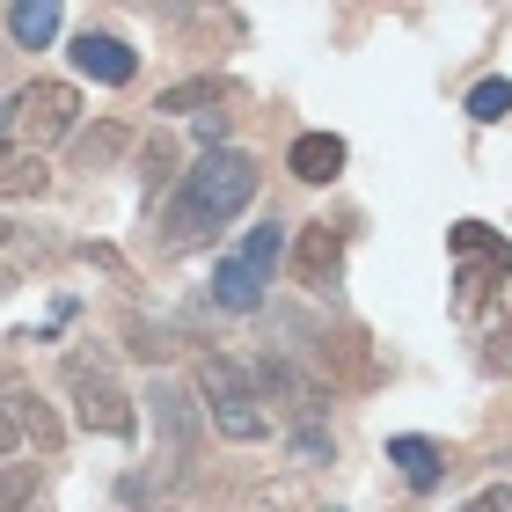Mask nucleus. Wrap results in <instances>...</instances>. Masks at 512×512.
Here are the masks:
<instances>
[{
    "label": "nucleus",
    "instance_id": "1",
    "mask_svg": "<svg viewBox=\"0 0 512 512\" xmlns=\"http://www.w3.org/2000/svg\"><path fill=\"white\" fill-rule=\"evenodd\" d=\"M256 198V161L242 147H205L198 169H183V191L169 205V249L205 242V227H227Z\"/></svg>",
    "mask_w": 512,
    "mask_h": 512
},
{
    "label": "nucleus",
    "instance_id": "2",
    "mask_svg": "<svg viewBox=\"0 0 512 512\" xmlns=\"http://www.w3.org/2000/svg\"><path fill=\"white\" fill-rule=\"evenodd\" d=\"M198 395H205L198 410L213 417V432H220V439H242V447H249V439H264V432H271V410L256 403L249 374H242V366L227 359V352H205V359H198Z\"/></svg>",
    "mask_w": 512,
    "mask_h": 512
},
{
    "label": "nucleus",
    "instance_id": "3",
    "mask_svg": "<svg viewBox=\"0 0 512 512\" xmlns=\"http://www.w3.org/2000/svg\"><path fill=\"white\" fill-rule=\"evenodd\" d=\"M66 395H74V417L88 432H103V439H132L139 432V410H132V395L118 388V374L96 359V352H66Z\"/></svg>",
    "mask_w": 512,
    "mask_h": 512
},
{
    "label": "nucleus",
    "instance_id": "4",
    "mask_svg": "<svg viewBox=\"0 0 512 512\" xmlns=\"http://www.w3.org/2000/svg\"><path fill=\"white\" fill-rule=\"evenodd\" d=\"M74 110H81L74 81H30V88L15 96V132H22V147L44 154L52 139H66V132H74Z\"/></svg>",
    "mask_w": 512,
    "mask_h": 512
},
{
    "label": "nucleus",
    "instance_id": "5",
    "mask_svg": "<svg viewBox=\"0 0 512 512\" xmlns=\"http://www.w3.org/2000/svg\"><path fill=\"white\" fill-rule=\"evenodd\" d=\"M337 271H344V227L337 220H308L300 227V249H293V278L308 293H330Z\"/></svg>",
    "mask_w": 512,
    "mask_h": 512
},
{
    "label": "nucleus",
    "instance_id": "6",
    "mask_svg": "<svg viewBox=\"0 0 512 512\" xmlns=\"http://www.w3.org/2000/svg\"><path fill=\"white\" fill-rule=\"evenodd\" d=\"M154 425H161V439H169L176 461H191L198 439H205V410H198L176 381H154Z\"/></svg>",
    "mask_w": 512,
    "mask_h": 512
},
{
    "label": "nucleus",
    "instance_id": "7",
    "mask_svg": "<svg viewBox=\"0 0 512 512\" xmlns=\"http://www.w3.org/2000/svg\"><path fill=\"white\" fill-rule=\"evenodd\" d=\"M74 66H81L88 81H103V88H125V81L139 74L132 44H118V37H103V30H81V37H74Z\"/></svg>",
    "mask_w": 512,
    "mask_h": 512
},
{
    "label": "nucleus",
    "instance_id": "8",
    "mask_svg": "<svg viewBox=\"0 0 512 512\" xmlns=\"http://www.w3.org/2000/svg\"><path fill=\"white\" fill-rule=\"evenodd\" d=\"M322 374H330V381H352V388H374V381H381V359H374V344H366V330L322 337Z\"/></svg>",
    "mask_w": 512,
    "mask_h": 512
},
{
    "label": "nucleus",
    "instance_id": "9",
    "mask_svg": "<svg viewBox=\"0 0 512 512\" xmlns=\"http://www.w3.org/2000/svg\"><path fill=\"white\" fill-rule=\"evenodd\" d=\"M388 461L403 469L410 491H432V483L447 476V447H439V439H425V432H395V439H388Z\"/></svg>",
    "mask_w": 512,
    "mask_h": 512
},
{
    "label": "nucleus",
    "instance_id": "10",
    "mask_svg": "<svg viewBox=\"0 0 512 512\" xmlns=\"http://www.w3.org/2000/svg\"><path fill=\"white\" fill-rule=\"evenodd\" d=\"M286 169H293L300 183H330V176L344 169V139H337V132H300L293 154H286Z\"/></svg>",
    "mask_w": 512,
    "mask_h": 512
},
{
    "label": "nucleus",
    "instance_id": "11",
    "mask_svg": "<svg viewBox=\"0 0 512 512\" xmlns=\"http://www.w3.org/2000/svg\"><path fill=\"white\" fill-rule=\"evenodd\" d=\"M213 300L227 315H256V308H264V278H256L242 256H220V264H213Z\"/></svg>",
    "mask_w": 512,
    "mask_h": 512
},
{
    "label": "nucleus",
    "instance_id": "12",
    "mask_svg": "<svg viewBox=\"0 0 512 512\" xmlns=\"http://www.w3.org/2000/svg\"><path fill=\"white\" fill-rule=\"evenodd\" d=\"M52 191V169L30 147H0V198H44Z\"/></svg>",
    "mask_w": 512,
    "mask_h": 512
},
{
    "label": "nucleus",
    "instance_id": "13",
    "mask_svg": "<svg viewBox=\"0 0 512 512\" xmlns=\"http://www.w3.org/2000/svg\"><path fill=\"white\" fill-rule=\"evenodd\" d=\"M8 37L22 52H44V44L59 37V0H15L8 8Z\"/></svg>",
    "mask_w": 512,
    "mask_h": 512
},
{
    "label": "nucleus",
    "instance_id": "14",
    "mask_svg": "<svg viewBox=\"0 0 512 512\" xmlns=\"http://www.w3.org/2000/svg\"><path fill=\"white\" fill-rule=\"evenodd\" d=\"M125 147H132V132H125V125H96V132H81V139H74V169L96 176V169H110V161H118Z\"/></svg>",
    "mask_w": 512,
    "mask_h": 512
},
{
    "label": "nucleus",
    "instance_id": "15",
    "mask_svg": "<svg viewBox=\"0 0 512 512\" xmlns=\"http://www.w3.org/2000/svg\"><path fill=\"white\" fill-rule=\"evenodd\" d=\"M8 395H15V432H30V439H37V447H44V454H52V447H59V417H52V410H44V403H37V395H30V388H8Z\"/></svg>",
    "mask_w": 512,
    "mask_h": 512
},
{
    "label": "nucleus",
    "instance_id": "16",
    "mask_svg": "<svg viewBox=\"0 0 512 512\" xmlns=\"http://www.w3.org/2000/svg\"><path fill=\"white\" fill-rule=\"evenodd\" d=\"M213 103H227V81H220V74L183 81V88H161V103H154V110H213Z\"/></svg>",
    "mask_w": 512,
    "mask_h": 512
},
{
    "label": "nucleus",
    "instance_id": "17",
    "mask_svg": "<svg viewBox=\"0 0 512 512\" xmlns=\"http://www.w3.org/2000/svg\"><path fill=\"white\" fill-rule=\"evenodd\" d=\"M37 498V461H0V512H22Z\"/></svg>",
    "mask_w": 512,
    "mask_h": 512
},
{
    "label": "nucleus",
    "instance_id": "18",
    "mask_svg": "<svg viewBox=\"0 0 512 512\" xmlns=\"http://www.w3.org/2000/svg\"><path fill=\"white\" fill-rule=\"evenodd\" d=\"M469 118H476V125L512 118V81H476V88H469Z\"/></svg>",
    "mask_w": 512,
    "mask_h": 512
},
{
    "label": "nucleus",
    "instance_id": "19",
    "mask_svg": "<svg viewBox=\"0 0 512 512\" xmlns=\"http://www.w3.org/2000/svg\"><path fill=\"white\" fill-rule=\"evenodd\" d=\"M139 176H147V191H161V183L176 176V147H169V139H147V154H139Z\"/></svg>",
    "mask_w": 512,
    "mask_h": 512
},
{
    "label": "nucleus",
    "instance_id": "20",
    "mask_svg": "<svg viewBox=\"0 0 512 512\" xmlns=\"http://www.w3.org/2000/svg\"><path fill=\"white\" fill-rule=\"evenodd\" d=\"M454 249H461V256L476 264V256H491V249H498V235H491L483 220H461V227H454Z\"/></svg>",
    "mask_w": 512,
    "mask_h": 512
},
{
    "label": "nucleus",
    "instance_id": "21",
    "mask_svg": "<svg viewBox=\"0 0 512 512\" xmlns=\"http://www.w3.org/2000/svg\"><path fill=\"white\" fill-rule=\"evenodd\" d=\"M242 264H249L256 278H271V264H278V235H271V227H256V235H249V249H242Z\"/></svg>",
    "mask_w": 512,
    "mask_h": 512
},
{
    "label": "nucleus",
    "instance_id": "22",
    "mask_svg": "<svg viewBox=\"0 0 512 512\" xmlns=\"http://www.w3.org/2000/svg\"><path fill=\"white\" fill-rule=\"evenodd\" d=\"M125 337H132V352L147 359V366H154L161 352H169V330H147V322H125Z\"/></svg>",
    "mask_w": 512,
    "mask_h": 512
},
{
    "label": "nucleus",
    "instance_id": "23",
    "mask_svg": "<svg viewBox=\"0 0 512 512\" xmlns=\"http://www.w3.org/2000/svg\"><path fill=\"white\" fill-rule=\"evenodd\" d=\"M491 271H505V256H498V264H469V271H461V308H476V300H483V286H491Z\"/></svg>",
    "mask_w": 512,
    "mask_h": 512
},
{
    "label": "nucleus",
    "instance_id": "24",
    "mask_svg": "<svg viewBox=\"0 0 512 512\" xmlns=\"http://www.w3.org/2000/svg\"><path fill=\"white\" fill-rule=\"evenodd\" d=\"M293 447H300V461H322V454H330V439H322V425H300Z\"/></svg>",
    "mask_w": 512,
    "mask_h": 512
},
{
    "label": "nucleus",
    "instance_id": "25",
    "mask_svg": "<svg viewBox=\"0 0 512 512\" xmlns=\"http://www.w3.org/2000/svg\"><path fill=\"white\" fill-rule=\"evenodd\" d=\"M469 512H512V483H491V491H483Z\"/></svg>",
    "mask_w": 512,
    "mask_h": 512
},
{
    "label": "nucleus",
    "instance_id": "26",
    "mask_svg": "<svg viewBox=\"0 0 512 512\" xmlns=\"http://www.w3.org/2000/svg\"><path fill=\"white\" fill-rule=\"evenodd\" d=\"M220 132H227V110H205V118H198V139H205V147H220Z\"/></svg>",
    "mask_w": 512,
    "mask_h": 512
},
{
    "label": "nucleus",
    "instance_id": "27",
    "mask_svg": "<svg viewBox=\"0 0 512 512\" xmlns=\"http://www.w3.org/2000/svg\"><path fill=\"white\" fill-rule=\"evenodd\" d=\"M15 439H22V432H15V410H8V403H0V461H8V454H15Z\"/></svg>",
    "mask_w": 512,
    "mask_h": 512
},
{
    "label": "nucleus",
    "instance_id": "28",
    "mask_svg": "<svg viewBox=\"0 0 512 512\" xmlns=\"http://www.w3.org/2000/svg\"><path fill=\"white\" fill-rule=\"evenodd\" d=\"M0 293H15V271H0Z\"/></svg>",
    "mask_w": 512,
    "mask_h": 512
},
{
    "label": "nucleus",
    "instance_id": "29",
    "mask_svg": "<svg viewBox=\"0 0 512 512\" xmlns=\"http://www.w3.org/2000/svg\"><path fill=\"white\" fill-rule=\"evenodd\" d=\"M0 242H8V220H0Z\"/></svg>",
    "mask_w": 512,
    "mask_h": 512
},
{
    "label": "nucleus",
    "instance_id": "30",
    "mask_svg": "<svg viewBox=\"0 0 512 512\" xmlns=\"http://www.w3.org/2000/svg\"><path fill=\"white\" fill-rule=\"evenodd\" d=\"M0 125H8V110H0Z\"/></svg>",
    "mask_w": 512,
    "mask_h": 512
}]
</instances>
